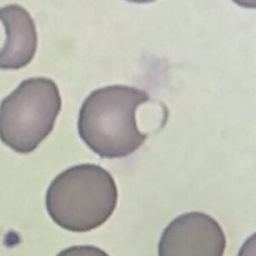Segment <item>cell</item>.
<instances>
[{
    "mask_svg": "<svg viewBox=\"0 0 256 256\" xmlns=\"http://www.w3.org/2000/svg\"><path fill=\"white\" fill-rule=\"evenodd\" d=\"M0 18L6 34V42L1 47V68L26 67L34 58L38 46L34 20L25 8L16 4L2 7Z\"/></svg>",
    "mask_w": 256,
    "mask_h": 256,
    "instance_id": "5b68a950",
    "label": "cell"
},
{
    "mask_svg": "<svg viewBox=\"0 0 256 256\" xmlns=\"http://www.w3.org/2000/svg\"><path fill=\"white\" fill-rule=\"evenodd\" d=\"M118 188L102 166L84 163L70 166L50 183L46 196L50 217L62 229L88 232L101 226L116 208Z\"/></svg>",
    "mask_w": 256,
    "mask_h": 256,
    "instance_id": "7a4b0ae2",
    "label": "cell"
},
{
    "mask_svg": "<svg viewBox=\"0 0 256 256\" xmlns=\"http://www.w3.org/2000/svg\"><path fill=\"white\" fill-rule=\"evenodd\" d=\"M226 248L224 230L205 212H190L174 218L163 230L160 256H222Z\"/></svg>",
    "mask_w": 256,
    "mask_h": 256,
    "instance_id": "277c9868",
    "label": "cell"
},
{
    "mask_svg": "<svg viewBox=\"0 0 256 256\" xmlns=\"http://www.w3.org/2000/svg\"><path fill=\"white\" fill-rule=\"evenodd\" d=\"M150 99L146 90L124 84L92 92L80 110V138L100 158H126L148 137L140 131L136 114L140 105Z\"/></svg>",
    "mask_w": 256,
    "mask_h": 256,
    "instance_id": "6da1fadb",
    "label": "cell"
},
{
    "mask_svg": "<svg viewBox=\"0 0 256 256\" xmlns=\"http://www.w3.org/2000/svg\"><path fill=\"white\" fill-rule=\"evenodd\" d=\"M62 108L58 86L52 80H24L1 101V140L16 152L30 154L52 132Z\"/></svg>",
    "mask_w": 256,
    "mask_h": 256,
    "instance_id": "3957f363",
    "label": "cell"
}]
</instances>
